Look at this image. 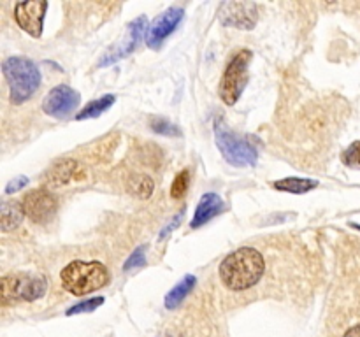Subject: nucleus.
I'll return each mask as SVG.
<instances>
[{"instance_id": "f257e3e1", "label": "nucleus", "mask_w": 360, "mask_h": 337, "mask_svg": "<svg viewBox=\"0 0 360 337\" xmlns=\"http://www.w3.org/2000/svg\"><path fill=\"white\" fill-rule=\"evenodd\" d=\"M264 272H266V262L262 253L248 246L229 253L221 260L218 269L221 283L232 291L250 290L262 279Z\"/></svg>"}, {"instance_id": "f03ea898", "label": "nucleus", "mask_w": 360, "mask_h": 337, "mask_svg": "<svg viewBox=\"0 0 360 337\" xmlns=\"http://www.w3.org/2000/svg\"><path fill=\"white\" fill-rule=\"evenodd\" d=\"M2 72L9 86V98L13 104L30 100L41 86V70L25 56H9L4 60Z\"/></svg>"}, {"instance_id": "7ed1b4c3", "label": "nucleus", "mask_w": 360, "mask_h": 337, "mask_svg": "<svg viewBox=\"0 0 360 337\" xmlns=\"http://www.w3.org/2000/svg\"><path fill=\"white\" fill-rule=\"evenodd\" d=\"M60 281H62L63 290L81 297V295H88L105 286L109 281V272L101 262L74 260L63 267L60 272Z\"/></svg>"}, {"instance_id": "20e7f679", "label": "nucleus", "mask_w": 360, "mask_h": 337, "mask_svg": "<svg viewBox=\"0 0 360 337\" xmlns=\"http://www.w3.org/2000/svg\"><path fill=\"white\" fill-rule=\"evenodd\" d=\"M214 143L225 160L234 167H253L259 160V151L246 137L232 132L227 123L218 116L214 118Z\"/></svg>"}, {"instance_id": "39448f33", "label": "nucleus", "mask_w": 360, "mask_h": 337, "mask_svg": "<svg viewBox=\"0 0 360 337\" xmlns=\"http://www.w3.org/2000/svg\"><path fill=\"white\" fill-rule=\"evenodd\" d=\"M252 60L253 53L250 49H239L232 56L231 62L227 63L224 74H221L220 86H218V95H220L224 104L234 105L241 98L243 91H245L250 79L248 69Z\"/></svg>"}, {"instance_id": "423d86ee", "label": "nucleus", "mask_w": 360, "mask_h": 337, "mask_svg": "<svg viewBox=\"0 0 360 337\" xmlns=\"http://www.w3.org/2000/svg\"><path fill=\"white\" fill-rule=\"evenodd\" d=\"M2 302H34L44 297L48 290L46 277L32 276V274H9L2 281Z\"/></svg>"}, {"instance_id": "0eeeda50", "label": "nucleus", "mask_w": 360, "mask_h": 337, "mask_svg": "<svg viewBox=\"0 0 360 337\" xmlns=\"http://www.w3.org/2000/svg\"><path fill=\"white\" fill-rule=\"evenodd\" d=\"M218 20L224 27L253 30L259 21V6L255 2H243V0L221 2L218 7Z\"/></svg>"}, {"instance_id": "6e6552de", "label": "nucleus", "mask_w": 360, "mask_h": 337, "mask_svg": "<svg viewBox=\"0 0 360 337\" xmlns=\"http://www.w3.org/2000/svg\"><path fill=\"white\" fill-rule=\"evenodd\" d=\"M148 27H150V25H148L146 16H139L136 18V20L130 21V23L127 25V35L123 37V41L120 42V44H116L115 48L109 49V51L102 56V60L98 62V67L112 65V63L120 62L122 58L129 56L130 53L136 51L137 46L143 41V37L146 39Z\"/></svg>"}, {"instance_id": "1a4fd4ad", "label": "nucleus", "mask_w": 360, "mask_h": 337, "mask_svg": "<svg viewBox=\"0 0 360 337\" xmlns=\"http://www.w3.org/2000/svg\"><path fill=\"white\" fill-rule=\"evenodd\" d=\"M48 11L46 0H25L14 7V20L18 27L32 37H41L44 30V18Z\"/></svg>"}, {"instance_id": "9d476101", "label": "nucleus", "mask_w": 360, "mask_h": 337, "mask_svg": "<svg viewBox=\"0 0 360 337\" xmlns=\"http://www.w3.org/2000/svg\"><path fill=\"white\" fill-rule=\"evenodd\" d=\"M81 102V95L69 84H58L46 95L42 102V111L51 118H67L70 112L77 109Z\"/></svg>"}, {"instance_id": "9b49d317", "label": "nucleus", "mask_w": 360, "mask_h": 337, "mask_svg": "<svg viewBox=\"0 0 360 337\" xmlns=\"http://www.w3.org/2000/svg\"><path fill=\"white\" fill-rule=\"evenodd\" d=\"M21 204H23L25 216H28V220H32L34 223H48L58 209V202L46 188L28 192Z\"/></svg>"}, {"instance_id": "f8f14e48", "label": "nucleus", "mask_w": 360, "mask_h": 337, "mask_svg": "<svg viewBox=\"0 0 360 337\" xmlns=\"http://www.w3.org/2000/svg\"><path fill=\"white\" fill-rule=\"evenodd\" d=\"M183 16H185V11L181 7H169L167 11L160 14V16L155 18L150 23L146 32V44L148 48L158 49L164 44L165 39L172 34V32L178 28V25L181 23Z\"/></svg>"}, {"instance_id": "ddd939ff", "label": "nucleus", "mask_w": 360, "mask_h": 337, "mask_svg": "<svg viewBox=\"0 0 360 337\" xmlns=\"http://www.w3.org/2000/svg\"><path fill=\"white\" fill-rule=\"evenodd\" d=\"M224 207L225 204L218 193H204L200 197L199 204H197L195 213H193L192 221H190V228H200L207 221L213 220L214 216H218L224 211Z\"/></svg>"}, {"instance_id": "4468645a", "label": "nucleus", "mask_w": 360, "mask_h": 337, "mask_svg": "<svg viewBox=\"0 0 360 337\" xmlns=\"http://www.w3.org/2000/svg\"><path fill=\"white\" fill-rule=\"evenodd\" d=\"M77 171H79V165L72 158H62V160L56 161L51 168L48 171L46 178L51 186H63L69 185L74 178H76Z\"/></svg>"}, {"instance_id": "2eb2a0df", "label": "nucleus", "mask_w": 360, "mask_h": 337, "mask_svg": "<svg viewBox=\"0 0 360 337\" xmlns=\"http://www.w3.org/2000/svg\"><path fill=\"white\" fill-rule=\"evenodd\" d=\"M23 204L16 200H4L0 204V228L2 232H11L18 228L23 221Z\"/></svg>"}, {"instance_id": "dca6fc26", "label": "nucleus", "mask_w": 360, "mask_h": 337, "mask_svg": "<svg viewBox=\"0 0 360 337\" xmlns=\"http://www.w3.org/2000/svg\"><path fill=\"white\" fill-rule=\"evenodd\" d=\"M195 284H197V277L192 276V274H186V276L183 277V279L179 281L172 290H169L167 295H165V300H164L165 308L171 309V311L178 308V305L185 300L186 295H190V291L195 288Z\"/></svg>"}, {"instance_id": "f3484780", "label": "nucleus", "mask_w": 360, "mask_h": 337, "mask_svg": "<svg viewBox=\"0 0 360 337\" xmlns=\"http://www.w3.org/2000/svg\"><path fill=\"white\" fill-rule=\"evenodd\" d=\"M273 186L278 192L292 193V195H304V193L315 190L319 186V181L306 178H285L280 179V181H274Z\"/></svg>"}, {"instance_id": "a211bd4d", "label": "nucleus", "mask_w": 360, "mask_h": 337, "mask_svg": "<svg viewBox=\"0 0 360 337\" xmlns=\"http://www.w3.org/2000/svg\"><path fill=\"white\" fill-rule=\"evenodd\" d=\"M116 102L115 95L108 93V95H102L101 98H95V100L88 102L83 109L76 114L77 121H83V119H91V118H98L102 112L108 111L112 104Z\"/></svg>"}, {"instance_id": "6ab92c4d", "label": "nucleus", "mask_w": 360, "mask_h": 337, "mask_svg": "<svg viewBox=\"0 0 360 337\" xmlns=\"http://www.w3.org/2000/svg\"><path fill=\"white\" fill-rule=\"evenodd\" d=\"M129 192L139 199H150L153 193V181L146 174H136L129 179Z\"/></svg>"}, {"instance_id": "aec40b11", "label": "nucleus", "mask_w": 360, "mask_h": 337, "mask_svg": "<svg viewBox=\"0 0 360 337\" xmlns=\"http://www.w3.org/2000/svg\"><path fill=\"white\" fill-rule=\"evenodd\" d=\"M150 126L155 133H160V136H165V137H181L183 136L181 128H179L176 123L169 121V119H165V118H153L151 119Z\"/></svg>"}, {"instance_id": "412c9836", "label": "nucleus", "mask_w": 360, "mask_h": 337, "mask_svg": "<svg viewBox=\"0 0 360 337\" xmlns=\"http://www.w3.org/2000/svg\"><path fill=\"white\" fill-rule=\"evenodd\" d=\"M190 186V171L188 168H183L181 172L176 174V178L172 179V185H171V197L172 199L179 200L185 197L186 190Z\"/></svg>"}, {"instance_id": "4be33fe9", "label": "nucleus", "mask_w": 360, "mask_h": 337, "mask_svg": "<svg viewBox=\"0 0 360 337\" xmlns=\"http://www.w3.org/2000/svg\"><path fill=\"white\" fill-rule=\"evenodd\" d=\"M146 251H148L146 244L134 249V253H130V256L125 260V263H123V270H125V272H130V270L146 265Z\"/></svg>"}, {"instance_id": "5701e85b", "label": "nucleus", "mask_w": 360, "mask_h": 337, "mask_svg": "<svg viewBox=\"0 0 360 337\" xmlns=\"http://www.w3.org/2000/svg\"><path fill=\"white\" fill-rule=\"evenodd\" d=\"M104 304V297H91L88 300L79 302V304L72 305L65 311L67 316H74V315H81V312H94L95 309H98L101 305Z\"/></svg>"}, {"instance_id": "b1692460", "label": "nucleus", "mask_w": 360, "mask_h": 337, "mask_svg": "<svg viewBox=\"0 0 360 337\" xmlns=\"http://www.w3.org/2000/svg\"><path fill=\"white\" fill-rule=\"evenodd\" d=\"M341 160L347 167L355 168V171H360V140H355L352 143L347 150L341 154Z\"/></svg>"}, {"instance_id": "393cba45", "label": "nucleus", "mask_w": 360, "mask_h": 337, "mask_svg": "<svg viewBox=\"0 0 360 337\" xmlns=\"http://www.w3.org/2000/svg\"><path fill=\"white\" fill-rule=\"evenodd\" d=\"M27 185H28V178H27V176H18V178L11 179V181L7 183L6 195H13V193L21 192V190H23Z\"/></svg>"}, {"instance_id": "a878e982", "label": "nucleus", "mask_w": 360, "mask_h": 337, "mask_svg": "<svg viewBox=\"0 0 360 337\" xmlns=\"http://www.w3.org/2000/svg\"><path fill=\"white\" fill-rule=\"evenodd\" d=\"M183 216H185V209H181V211H179L178 214H176V216H174V220H172L171 223H169L167 227H165L164 230L160 232V235H158V239H160V241H164V239L167 237V235H171V232H172V230H176V228L179 227V223H181Z\"/></svg>"}, {"instance_id": "bb28decb", "label": "nucleus", "mask_w": 360, "mask_h": 337, "mask_svg": "<svg viewBox=\"0 0 360 337\" xmlns=\"http://www.w3.org/2000/svg\"><path fill=\"white\" fill-rule=\"evenodd\" d=\"M343 337H360V325H355L352 326V329H348Z\"/></svg>"}, {"instance_id": "cd10ccee", "label": "nucleus", "mask_w": 360, "mask_h": 337, "mask_svg": "<svg viewBox=\"0 0 360 337\" xmlns=\"http://www.w3.org/2000/svg\"><path fill=\"white\" fill-rule=\"evenodd\" d=\"M352 225H354L355 228H359V230H360V225H357V223H352Z\"/></svg>"}]
</instances>
